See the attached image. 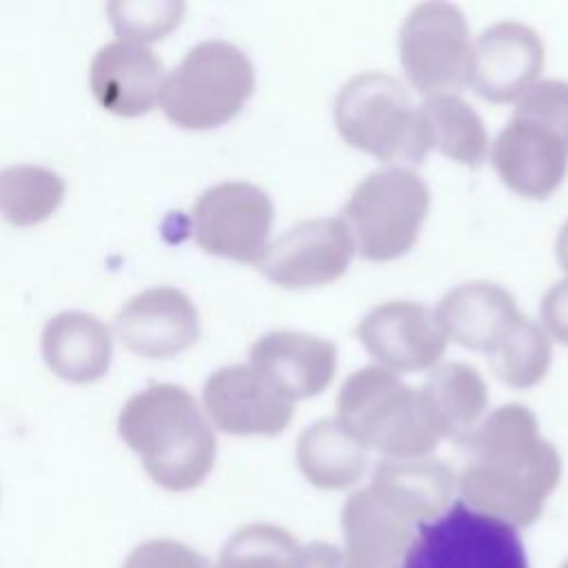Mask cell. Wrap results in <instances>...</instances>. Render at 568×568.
I'll return each instance as SVG.
<instances>
[{"label": "cell", "instance_id": "6da1fadb", "mask_svg": "<svg viewBox=\"0 0 568 568\" xmlns=\"http://www.w3.org/2000/svg\"><path fill=\"white\" fill-rule=\"evenodd\" d=\"M459 444L466 450L457 475L462 501L513 528L535 524L561 479V457L539 435L535 413L499 406Z\"/></svg>", "mask_w": 568, "mask_h": 568}, {"label": "cell", "instance_id": "7a4b0ae2", "mask_svg": "<svg viewBox=\"0 0 568 568\" xmlns=\"http://www.w3.org/2000/svg\"><path fill=\"white\" fill-rule=\"evenodd\" d=\"M118 430L164 490L200 486L215 464V433L184 386L162 382L138 390L120 408Z\"/></svg>", "mask_w": 568, "mask_h": 568}, {"label": "cell", "instance_id": "3957f363", "mask_svg": "<svg viewBox=\"0 0 568 568\" xmlns=\"http://www.w3.org/2000/svg\"><path fill=\"white\" fill-rule=\"evenodd\" d=\"M337 419L386 459L426 457L442 439L419 393L382 366H364L342 384Z\"/></svg>", "mask_w": 568, "mask_h": 568}, {"label": "cell", "instance_id": "277c9868", "mask_svg": "<svg viewBox=\"0 0 568 568\" xmlns=\"http://www.w3.org/2000/svg\"><path fill=\"white\" fill-rule=\"evenodd\" d=\"M335 124L346 144L382 162H422L430 151L419 109L386 73L353 75L335 98Z\"/></svg>", "mask_w": 568, "mask_h": 568}, {"label": "cell", "instance_id": "5b68a950", "mask_svg": "<svg viewBox=\"0 0 568 568\" xmlns=\"http://www.w3.org/2000/svg\"><path fill=\"white\" fill-rule=\"evenodd\" d=\"M255 89L246 53L226 40L193 44L160 87V106L184 129H213L229 122Z\"/></svg>", "mask_w": 568, "mask_h": 568}, {"label": "cell", "instance_id": "8992f818", "mask_svg": "<svg viewBox=\"0 0 568 568\" xmlns=\"http://www.w3.org/2000/svg\"><path fill=\"white\" fill-rule=\"evenodd\" d=\"M428 206L430 193L424 180L410 169L390 166L357 184L339 220L364 260L388 262L413 248Z\"/></svg>", "mask_w": 568, "mask_h": 568}, {"label": "cell", "instance_id": "52a82bcc", "mask_svg": "<svg viewBox=\"0 0 568 568\" xmlns=\"http://www.w3.org/2000/svg\"><path fill=\"white\" fill-rule=\"evenodd\" d=\"M404 568H528V557L517 528L459 499L415 526Z\"/></svg>", "mask_w": 568, "mask_h": 568}, {"label": "cell", "instance_id": "ba28073f", "mask_svg": "<svg viewBox=\"0 0 568 568\" xmlns=\"http://www.w3.org/2000/svg\"><path fill=\"white\" fill-rule=\"evenodd\" d=\"M470 55V31L455 4H417L402 24L399 60L410 84L426 98L462 91L468 84Z\"/></svg>", "mask_w": 568, "mask_h": 568}, {"label": "cell", "instance_id": "9c48e42d", "mask_svg": "<svg viewBox=\"0 0 568 568\" xmlns=\"http://www.w3.org/2000/svg\"><path fill=\"white\" fill-rule=\"evenodd\" d=\"M193 237L211 255L260 262L273 226L271 197L251 182H220L197 195L191 211Z\"/></svg>", "mask_w": 568, "mask_h": 568}, {"label": "cell", "instance_id": "30bf717a", "mask_svg": "<svg viewBox=\"0 0 568 568\" xmlns=\"http://www.w3.org/2000/svg\"><path fill=\"white\" fill-rule=\"evenodd\" d=\"M355 244L339 217L306 220L266 246L260 271L277 286L306 288L342 277Z\"/></svg>", "mask_w": 568, "mask_h": 568}, {"label": "cell", "instance_id": "8fae6325", "mask_svg": "<svg viewBox=\"0 0 568 568\" xmlns=\"http://www.w3.org/2000/svg\"><path fill=\"white\" fill-rule=\"evenodd\" d=\"M209 419L229 435H277L293 419V402L248 364L213 371L202 388Z\"/></svg>", "mask_w": 568, "mask_h": 568}, {"label": "cell", "instance_id": "7c38bea8", "mask_svg": "<svg viewBox=\"0 0 568 568\" xmlns=\"http://www.w3.org/2000/svg\"><path fill=\"white\" fill-rule=\"evenodd\" d=\"M355 335L386 371H424L435 366L446 351V335L435 313L408 300L371 308Z\"/></svg>", "mask_w": 568, "mask_h": 568}, {"label": "cell", "instance_id": "4fadbf2b", "mask_svg": "<svg viewBox=\"0 0 568 568\" xmlns=\"http://www.w3.org/2000/svg\"><path fill=\"white\" fill-rule=\"evenodd\" d=\"M544 69V42L521 22H497L473 44L468 84L490 102H510L528 91Z\"/></svg>", "mask_w": 568, "mask_h": 568}, {"label": "cell", "instance_id": "5bb4252c", "mask_svg": "<svg viewBox=\"0 0 568 568\" xmlns=\"http://www.w3.org/2000/svg\"><path fill=\"white\" fill-rule=\"evenodd\" d=\"M120 339L144 357H171L200 337V315L191 297L175 286L135 293L115 317Z\"/></svg>", "mask_w": 568, "mask_h": 568}, {"label": "cell", "instance_id": "9a60e30c", "mask_svg": "<svg viewBox=\"0 0 568 568\" xmlns=\"http://www.w3.org/2000/svg\"><path fill=\"white\" fill-rule=\"evenodd\" d=\"M490 162L510 191L544 200L566 178L568 144L550 129L513 118L493 142Z\"/></svg>", "mask_w": 568, "mask_h": 568}, {"label": "cell", "instance_id": "2e32d148", "mask_svg": "<svg viewBox=\"0 0 568 568\" xmlns=\"http://www.w3.org/2000/svg\"><path fill=\"white\" fill-rule=\"evenodd\" d=\"M248 366L288 402L320 395L337 366L335 344L300 331H275L251 346Z\"/></svg>", "mask_w": 568, "mask_h": 568}, {"label": "cell", "instance_id": "e0dca14e", "mask_svg": "<svg viewBox=\"0 0 568 568\" xmlns=\"http://www.w3.org/2000/svg\"><path fill=\"white\" fill-rule=\"evenodd\" d=\"M162 80V60L151 47L131 38L102 44L89 67L93 95L118 115H140L153 109Z\"/></svg>", "mask_w": 568, "mask_h": 568}, {"label": "cell", "instance_id": "ac0fdd59", "mask_svg": "<svg viewBox=\"0 0 568 568\" xmlns=\"http://www.w3.org/2000/svg\"><path fill=\"white\" fill-rule=\"evenodd\" d=\"M339 524L344 568H404L415 526L388 510L368 488L344 501Z\"/></svg>", "mask_w": 568, "mask_h": 568}, {"label": "cell", "instance_id": "d6986e66", "mask_svg": "<svg viewBox=\"0 0 568 568\" xmlns=\"http://www.w3.org/2000/svg\"><path fill=\"white\" fill-rule=\"evenodd\" d=\"M457 488L455 473L439 459H384L375 466L368 490L397 517L419 526L439 517Z\"/></svg>", "mask_w": 568, "mask_h": 568}, {"label": "cell", "instance_id": "ffe728a7", "mask_svg": "<svg viewBox=\"0 0 568 568\" xmlns=\"http://www.w3.org/2000/svg\"><path fill=\"white\" fill-rule=\"evenodd\" d=\"M519 317L513 295L490 282H466L448 291L437 308L435 320L464 348L490 353Z\"/></svg>", "mask_w": 568, "mask_h": 568}, {"label": "cell", "instance_id": "44dd1931", "mask_svg": "<svg viewBox=\"0 0 568 568\" xmlns=\"http://www.w3.org/2000/svg\"><path fill=\"white\" fill-rule=\"evenodd\" d=\"M40 351L55 375L87 384L109 371L113 337L100 317L87 311H62L44 324Z\"/></svg>", "mask_w": 568, "mask_h": 568}, {"label": "cell", "instance_id": "7402d4cb", "mask_svg": "<svg viewBox=\"0 0 568 568\" xmlns=\"http://www.w3.org/2000/svg\"><path fill=\"white\" fill-rule=\"evenodd\" d=\"M439 437L462 442L479 424L488 406V388L477 368L448 362L426 377L417 390Z\"/></svg>", "mask_w": 568, "mask_h": 568}, {"label": "cell", "instance_id": "603a6c76", "mask_svg": "<svg viewBox=\"0 0 568 568\" xmlns=\"http://www.w3.org/2000/svg\"><path fill=\"white\" fill-rule=\"evenodd\" d=\"M295 459L306 481L322 490H342L364 477L368 448L339 419H320L302 430Z\"/></svg>", "mask_w": 568, "mask_h": 568}, {"label": "cell", "instance_id": "cb8c5ba5", "mask_svg": "<svg viewBox=\"0 0 568 568\" xmlns=\"http://www.w3.org/2000/svg\"><path fill=\"white\" fill-rule=\"evenodd\" d=\"M430 149L466 164L479 166L488 151V133L481 118L459 95H430L419 104Z\"/></svg>", "mask_w": 568, "mask_h": 568}, {"label": "cell", "instance_id": "d4e9b609", "mask_svg": "<svg viewBox=\"0 0 568 568\" xmlns=\"http://www.w3.org/2000/svg\"><path fill=\"white\" fill-rule=\"evenodd\" d=\"M64 180L42 164H11L0 169V213L16 226L47 220L62 202Z\"/></svg>", "mask_w": 568, "mask_h": 568}, {"label": "cell", "instance_id": "484cf974", "mask_svg": "<svg viewBox=\"0 0 568 568\" xmlns=\"http://www.w3.org/2000/svg\"><path fill=\"white\" fill-rule=\"evenodd\" d=\"M217 568H311V552L286 528L257 521L226 539Z\"/></svg>", "mask_w": 568, "mask_h": 568}, {"label": "cell", "instance_id": "4316f807", "mask_svg": "<svg viewBox=\"0 0 568 568\" xmlns=\"http://www.w3.org/2000/svg\"><path fill=\"white\" fill-rule=\"evenodd\" d=\"M488 355L501 382L528 388L546 377L552 348L546 331L530 317L519 315Z\"/></svg>", "mask_w": 568, "mask_h": 568}, {"label": "cell", "instance_id": "83f0119b", "mask_svg": "<svg viewBox=\"0 0 568 568\" xmlns=\"http://www.w3.org/2000/svg\"><path fill=\"white\" fill-rule=\"evenodd\" d=\"M113 29L120 38L138 42L158 40L180 24L184 2L180 0H115L106 4Z\"/></svg>", "mask_w": 568, "mask_h": 568}, {"label": "cell", "instance_id": "f1b7e54d", "mask_svg": "<svg viewBox=\"0 0 568 568\" xmlns=\"http://www.w3.org/2000/svg\"><path fill=\"white\" fill-rule=\"evenodd\" d=\"M550 129L568 144V82L541 80L517 98L515 115Z\"/></svg>", "mask_w": 568, "mask_h": 568}, {"label": "cell", "instance_id": "f546056e", "mask_svg": "<svg viewBox=\"0 0 568 568\" xmlns=\"http://www.w3.org/2000/svg\"><path fill=\"white\" fill-rule=\"evenodd\" d=\"M122 568H213V564L178 539L158 537L138 544L126 555Z\"/></svg>", "mask_w": 568, "mask_h": 568}, {"label": "cell", "instance_id": "4dcf8cb0", "mask_svg": "<svg viewBox=\"0 0 568 568\" xmlns=\"http://www.w3.org/2000/svg\"><path fill=\"white\" fill-rule=\"evenodd\" d=\"M541 322L546 331L568 346V280L552 284L541 300Z\"/></svg>", "mask_w": 568, "mask_h": 568}, {"label": "cell", "instance_id": "1f68e13d", "mask_svg": "<svg viewBox=\"0 0 568 568\" xmlns=\"http://www.w3.org/2000/svg\"><path fill=\"white\" fill-rule=\"evenodd\" d=\"M555 255H557L559 266L568 273V220H566V224L561 226V231H559V235H557V242H555Z\"/></svg>", "mask_w": 568, "mask_h": 568}, {"label": "cell", "instance_id": "d6a6232c", "mask_svg": "<svg viewBox=\"0 0 568 568\" xmlns=\"http://www.w3.org/2000/svg\"><path fill=\"white\" fill-rule=\"evenodd\" d=\"M561 568H568V559H566V561H564V564H561Z\"/></svg>", "mask_w": 568, "mask_h": 568}]
</instances>
